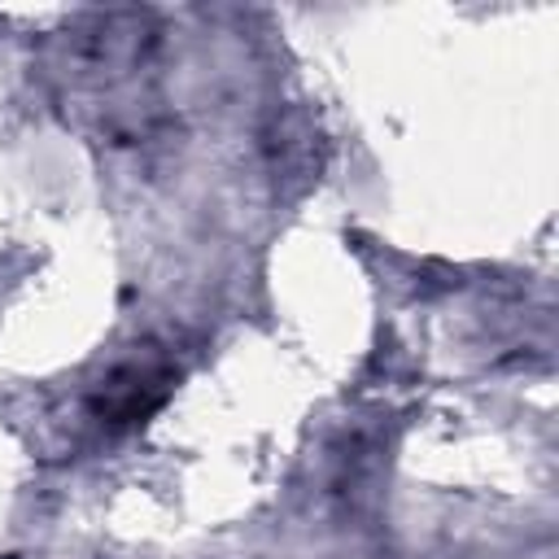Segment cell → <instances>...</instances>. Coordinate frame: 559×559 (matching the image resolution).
Returning <instances> with one entry per match:
<instances>
[{"mask_svg":"<svg viewBox=\"0 0 559 559\" xmlns=\"http://www.w3.org/2000/svg\"><path fill=\"white\" fill-rule=\"evenodd\" d=\"M166 389H170V371L166 367H157V362H127L109 380H100V397L92 402V411H96L100 424L127 428V424H140L148 411H157Z\"/></svg>","mask_w":559,"mask_h":559,"instance_id":"obj_1","label":"cell"}]
</instances>
